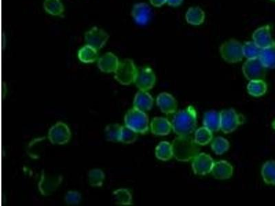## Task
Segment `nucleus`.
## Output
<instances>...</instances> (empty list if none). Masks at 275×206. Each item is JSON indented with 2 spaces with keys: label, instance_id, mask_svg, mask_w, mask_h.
<instances>
[{
  "label": "nucleus",
  "instance_id": "obj_1",
  "mask_svg": "<svg viewBox=\"0 0 275 206\" xmlns=\"http://www.w3.org/2000/svg\"><path fill=\"white\" fill-rule=\"evenodd\" d=\"M172 129L178 135H189L197 125V113L193 106L176 113L171 122Z\"/></svg>",
  "mask_w": 275,
  "mask_h": 206
},
{
  "label": "nucleus",
  "instance_id": "obj_2",
  "mask_svg": "<svg viewBox=\"0 0 275 206\" xmlns=\"http://www.w3.org/2000/svg\"><path fill=\"white\" fill-rule=\"evenodd\" d=\"M174 157L181 162H188L199 154V147L195 140L189 135H179L174 140Z\"/></svg>",
  "mask_w": 275,
  "mask_h": 206
},
{
  "label": "nucleus",
  "instance_id": "obj_3",
  "mask_svg": "<svg viewBox=\"0 0 275 206\" xmlns=\"http://www.w3.org/2000/svg\"><path fill=\"white\" fill-rule=\"evenodd\" d=\"M125 125L138 133L144 134L149 130V118L145 112L133 108L129 110L125 117Z\"/></svg>",
  "mask_w": 275,
  "mask_h": 206
},
{
  "label": "nucleus",
  "instance_id": "obj_4",
  "mask_svg": "<svg viewBox=\"0 0 275 206\" xmlns=\"http://www.w3.org/2000/svg\"><path fill=\"white\" fill-rule=\"evenodd\" d=\"M220 54L224 61L230 63H237L243 59V45L235 40H230L221 46Z\"/></svg>",
  "mask_w": 275,
  "mask_h": 206
},
{
  "label": "nucleus",
  "instance_id": "obj_5",
  "mask_svg": "<svg viewBox=\"0 0 275 206\" xmlns=\"http://www.w3.org/2000/svg\"><path fill=\"white\" fill-rule=\"evenodd\" d=\"M114 78L122 85H128L134 83L138 75V70L132 60L125 59L119 63Z\"/></svg>",
  "mask_w": 275,
  "mask_h": 206
},
{
  "label": "nucleus",
  "instance_id": "obj_6",
  "mask_svg": "<svg viewBox=\"0 0 275 206\" xmlns=\"http://www.w3.org/2000/svg\"><path fill=\"white\" fill-rule=\"evenodd\" d=\"M63 181L60 175L49 174L43 170L38 184L39 190L44 196H49L55 192Z\"/></svg>",
  "mask_w": 275,
  "mask_h": 206
},
{
  "label": "nucleus",
  "instance_id": "obj_7",
  "mask_svg": "<svg viewBox=\"0 0 275 206\" xmlns=\"http://www.w3.org/2000/svg\"><path fill=\"white\" fill-rule=\"evenodd\" d=\"M71 138V129L66 124L62 122L52 126L48 132V139L53 145H65L68 143Z\"/></svg>",
  "mask_w": 275,
  "mask_h": 206
},
{
  "label": "nucleus",
  "instance_id": "obj_8",
  "mask_svg": "<svg viewBox=\"0 0 275 206\" xmlns=\"http://www.w3.org/2000/svg\"><path fill=\"white\" fill-rule=\"evenodd\" d=\"M221 114V130L224 133H230L233 132L243 120L242 117L233 110H223Z\"/></svg>",
  "mask_w": 275,
  "mask_h": 206
},
{
  "label": "nucleus",
  "instance_id": "obj_9",
  "mask_svg": "<svg viewBox=\"0 0 275 206\" xmlns=\"http://www.w3.org/2000/svg\"><path fill=\"white\" fill-rule=\"evenodd\" d=\"M243 73L247 79H262L266 75V67L263 66L259 58L248 59L244 64Z\"/></svg>",
  "mask_w": 275,
  "mask_h": 206
},
{
  "label": "nucleus",
  "instance_id": "obj_10",
  "mask_svg": "<svg viewBox=\"0 0 275 206\" xmlns=\"http://www.w3.org/2000/svg\"><path fill=\"white\" fill-rule=\"evenodd\" d=\"M215 163L212 157L205 153H199L193 159V172L197 176H206L212 171Z\"/></svg>",
  "mask_w": 275,
  "mask_h": 206
},
{
  "label": "nucleus",
  "instance_id": "obj_11",
  "mask_svg": "<svg viewBox=\"0 0 275 206\" xmlns=\"http://www.w3.org/2000/svg\"><path fill=\"white\" fill-rule=\"evenodd\" d=\"M109 39V35L106 31L98 27H93L85 35V40L87 44L90 45L96 50L104 47Z\"/></svg>",
  "mask_w": 275,
  "mask_h": 206
},
{
  "label": "nucleus",
  "instance_id": "obj_12",
  "mask_svg": "<svg viewBox=\"0 0 275 206\" xmlns=\"http://www.w3.org/2000/svg\"><path fill=\"white\" fill-rule=\"evenodd\" d=\"M135 85L140 90L148 91L154 86L156 75L150 67L141 68L138 71Z\"/></svg>",
  "mask_w": 275,
  "mask_h": 206
},
{
  "label": "nucleus",
  "instance_id": "obj_13",
  "mask_svg": "<svg viewBox=\"0 0 275 206\" xmlns=\"http://www.w3.org/2000/svg\"><path fill=\"white\" fill-rule=\"evenodd\" d=\"M253 42L261 49L275 46L274 41L270 34V26L269 25L257 29L253 35Z\"/></svg>",
  "mask_w": 275,
  "mask_h": 206
},
{
  "label": "nucleus",
  "instance_id": "obj_14",
  "mask_svg": "<svg viewBox=\"0 0 275 206\" xmlns=\"http://www.w3.org/2000/svg\"><path fill=\"white\" fill-rule=\"evenodd\" d=\"M157 105L160 110L166 114H172L177 110V102L172 95L168 93H162L157 98Z\"/></svg>",
  "mask_w": 275,
  "mask_h": 206
},
{
  "label": "nucleus",
  "instance_id": "obj_15",
  "mask_svg": "<svg viewBox=\"0 0 275 206\" xmlns=\"http://www.w3.org/2000/svg\"><path fill=\"white\" fill-rule=\"evenodd\" d=\"M119 63L117 56L112 52H108L98 59V67L104 73H115Z\"/></svg>",
  "mask_w": 275,
  "mask_h": 206
},
{
  "label": "nucleus",
  "instance_id": "obj_16",
  "mask_svg": "<svg viewBox=\"0 0 275 206\" xmlns=\"http://www.w3.org/2000/svg\"><path fill=\"white\" fill-rule=\"evenodd\" d=\"M152 10L146 3L136 4L131 11V15L138 24H146L150 20Z\"/></svg>",
  "mask_w": 275,
  "mask_h": 206
},
{
  "label": "nucleus",
  "instance_id": "obj_17",
  "mask_svg": "<svg viewBox=\"0 0 275 206\" xmlns=\"http://www.w3.org/2000/svg\"><path fill=\"white\" fill-rule=\"evenodd\" d=\"M211 173L214 178L218 180H227L231 178L233 174V168L226 161H219L215 163Z\"/></svg>",
  "mask_w": 275,
  "mask_h": 206
},
{
  "label": "nucleus",
  "instance_id": "obj_18",
  "mask_svg": "<svg viewBox=\"0 0 275 206\" xmlns=\"http://www.w3.org/2000/svg\"><path fill=\"white\" fill-rule=\"evenodd\" d=\"M153 104H154V99L147 91H139L135 95L134 100H133V108L143 112L150 110Z\"/></svg>",
  "mask_w": 275,
  "mask_h": 206
},
{
  "label": "nucleus",
  "instance_id": "obj_19",
  "mask_svg": "<svg viewBox=\"0 0 275 206\" xmlns=\"http://www.w3.org/2000/svg\"><path fill=\"white\" fill-rule=\"evenodd\" d=\"M172 129L171 122L166 118L157 117L151 122V130L156 135H166L170 133Z\"/></svg>",
  "mask_w": 275,
  "mask_h": 206
},
{
  "label": "nucleus",
  "instance_id": "obj_20",
  "mask_svg": "<svg viewBox=\"0 0 275 206\" xmlns=\"http://www.w3.org/2000/svg\"><path fill=\"white\" fill-rule=\"evenodd\" d=\"M203 123L205 127L212 132L219 131L221 129L220 113L215 111L205 113Z\"/></svg>",
  "mask_w": 275,
  "mask_h": 206
},
{
  "label": "nucleus",
  "instance_id": "obj_21",
  "mask_svg": "<svg viewBox=\"0 0 275 206\" xmlns=\"http://www.w3.org/2000/svg\"><path fill=\"white\" fill-rule=\"evenodd\" d=\"M204 19V12L199 7L190 8L186 13V20L189 24L193 26H199L203 24Z\"/></svg>",
  "mask_w": 275,
  "mask_h": 206
},
{
  "label": "nucleus",
  "instance_id": "obj_22",
  "mask_svg": "<svg viewBox=\"0 0 275 206\" xmlns=\"http://www.w3.org/2000/svg\"><path fill=\"white\" fill-rule=\"evenodd\" d=\"M98 50L92 47L90 45H86L81 48L78 52L79 60L83 63H94L98 58Z\"/></svg>",
  "mask_w": 275,
  "mask_h": 206
},
{
  "label": "nucleus",
  "instance_id": "obj_23",
  "mask_svg": "<svg viewBox=\"0 0 275 206\" xmlns=\"http://www.w3.org/2000/svg\"><path fill=\"white\" fill-rule=\"evenodd\" d=\"M248 92L251 96L259 97L266 94V83L262 79L252 80L248 85Z\"/></svg>",
  "mask_w": 275,
  "mask_h": 206
},
{
  "label": "nucleus",
  "instance_id": "obj_24",
  "mask_svg": "<svg viewBox=\"0 0 275 206\" xmlns=\"http://www.w3.org/2000/svg\"><path fill=\"white\" fill-rule=\"evenodd\" d=\"M44 9L48 14L54 16H63L64 7L59 0H45L44 3Z\"/></svg>",
  "mask_w": 275,
  "mask_h": 206
},
{
  "label": "nucleus",
  "instance_id": "obj_25",
  "mask_svg": "<svg viewBox=\"0 0 275 206\" xmlns=\"http://www.w3.org/2000/svg\"><path fill=\"white\" fill-rule=\"evenodd\" d=\"M259 59L266 68H275V46L261 50Z\"/></svg>",
  "mask_w": 275,
  "mask_h": 206
},
{
  "label": "nucleus",
  "instance_id": "obj_26",
  "mask_svg": "<svg viewBox=\"0 0 275 206\" xmlns=\"http://www.w3.org/2000/svg\"><path fill=\"white\" fill-rule=\"evenodd\" d=\"M157 158L162 161H168L174 156L173 147L168 142H162L156 149Z\"/></svg>",
  "mask_w": 275,
  "mask_h": 206
},
{
  "label": "nucleus",
  "instance_id": "obj_27",
  "mask_svg": "<svg viewBox=\"0 0 275 206\" xmlns=\"http://www.w3.org/2000/svg\"><path fill=\"white\" fill-rule=\"evenodd\" d=\"M261 175L263 181L269 185L275 186V161H268L263 164Z\"/></svg>",
  "mask_w": 275,
  "mask_h": 206
},
{
  "label": "nucleus",
  "instance_id": "obj_28",
  "mask_svg": "<svg viewBox=\"0 0 275 206\" xmlns=\"http://www.w3.org/2000/svg\"><path fill=\"white\" fill-rule=\"evenodd\" d=\"M114 203L120 205H129L132 204V195L125 188L116 190L113 192Z\"/></svg>",
  "mask_w": 275,
  "mask_h": 206
},
{
  "label": "nucleus",
  "instance_id": "obj_29",
  "mask_svg": "<svg viewBox=\"0 0 275 206\" xmlns=\"http://www.w3.org/2000/svg\"><path fill=\"white\" fill-rule=\"evenodd\" d=\"M46 139L44 138L35 139L29 144L28 153L32 158L38 159L42 155L45 145Z\"/></svg>",
  "mask_w": 275,
  "mask_h": 206
},
{
  "label": "nucleus",
  "instance_id": "obj_30",
  "mask_svg": "<svg viewBox=\"0 0 275 206\" xmlns=\"http://www.w3.org/2000/svg\"><path fill=\"white\" fill-rule=\"evenodd\" d=\"M261 50H262V49L259 48L254 42H245L243 46L244 55H245L248 59H257V58H259Z\"/></svg>",
  "mask_w": 275,
  "mask_h": 206
},
{
  "label": "nucleus",
  "instance_id": "obj_31",
  "mask_svg": "<svg viewBox=\"0 0 275 206\" xmlns=\"http://www.w3.org/2000/svg\"><path fill=\"white\" fill-rule=\"evenodd\" d=\"M213 139L212 131L207 127H201L197 129L195 134V141L197 145H207L211 143Z\"/></svg>",
  "mask_w": 275,
  "mask_h": 206
},
{
  "label": "nucleus",
  "instance_id": "obj_32",
  "mask_svg": "<svg viewBox=\"0 0 275 206\" xmlns=\"http://www.w3.org/2000/svg\"><path fill=\"white\" fill-rule=\"evenodd\" d=\"M122 126L119 124H111L108 125L105 129L106 139L108 141L117 143L120 142L122 131Z\"/></svg>",
  "mask_w": 275,
  "mask_h": 206
},
{
  "label": "nucleus",
  "instance_id": "obj_33",
  "mask_svg": "<svg viewBox=\"0 0 275 206\" xmlns=\"http://www.w3.org/2000/svg\"><path fill=\"white\" fill-rule=\"evenodd\" d=\"M105 174L102 170L98 168L91 170L88 174L89 184L93 187H100L104 184Z\"/></svg>",
  "mask_w": 275,
  "mask_h": 206
},
{
  "label": "nucleus",
  "instance_id": "obj_34",
  "mask_svg": "<svg viewBox=\"0 0 275 206\" xmlns=\"http://www.w3.org/2000/svg\"><path fill=\"white\" fill-rule=\"evenodd\" d=\"M229 147V143L224 138H216L211 143V148L217 155L223 154L228 150Z\"/></svg>",
  "mask_w": 275,
  "mask_h": 206
},
{
  "label": "nucleus",
  "instance_id": "obj_35",
  "mask_svg": "<svg viewBox=\"0 0 275 206\" xmlns=\"http://www.w3.org/2000/svg\"><path fill=\"white\" fill-rule=\"evenodd\" d=\"M138 133L134 130L125 126L122 127L121 138L120 142L124 144H132L136 141Z\"/></svg>",
  "mask_w": 275,
  "mask_h": 206
},
{
  "label": "nucleus",
  "instance_id": "obj_36",
  "mask_svg": "<svg viewBox=\"0 0 275 206\" xmlns=\"http://www.w3.org/2000/svg\"><path fill=\"white\" fill-rule=\"evenodd\" d=\"M65 203L68 205H77L81 201V194L79 192L71 190L65 196Z\"/></svg>",
  "mask_w": 275,
  "mask_h": 206
},
{
  "label": "nucleus",
  "instance_id": "obj_37",
  "mask_svg": "<svg viewBox=\"0 0 275 206\" xmlns=\"http://www.w3.org/2000/svg\"><path fill=\"white\" fill-rule=\"evenodd\" d=\"M151 4L155 7H160L166 3V0H150Z\"/></svg>",
  "mask_w": 275,
  "mask_h": 206
},
{
  "label": "nucleus",
  "instance_id": "obj_38",
  "mask_svg": "<svg viewBox=\"0 0 275 206\" xmlns=\"http://www.w3.org/2000/svg\"><path fill=\"white\" fill-rule=\"evenodd\" d=\"M183 0H166V4L171 7H178L183 3Z\"/></svg>",
  "mask_w": 275,
  "mask_h": 206
},
{
  "label": "nucleus",
  "instance_id": "obj_39",
  "mask_svg": "<svg viewBox=\"0 0 275 206\" xmlns=\"http://www.w3.org/2000/svg\"><path fill=\"white\" fill-rule=\"evenodd\" d=\"M272 1H273V2H275V0H272Z\"/></svg>",
  "mask_w": 275,
  "mask_h": 206
}]
</instances>
